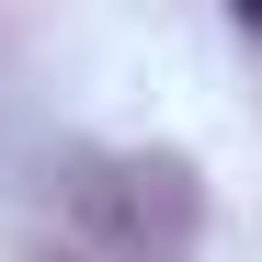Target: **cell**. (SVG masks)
<instances>
[{"mask_svg": "<svg viewBox=\"0 0 262 262\" xmlns=\"http://www.w3.org/2000/svg\"><path fill=\"white\" fill-rule=\"evenodd\" d=\"M80 216L114 262H194V171L183 160H92L80 183Z\"/></svg>", "mask_w": 262, "mask_h": 262, "instance_id": "obj_1", "label": "cell"}]
</instances>
